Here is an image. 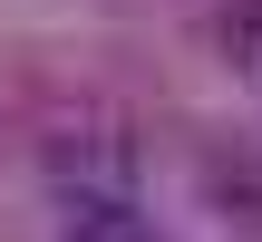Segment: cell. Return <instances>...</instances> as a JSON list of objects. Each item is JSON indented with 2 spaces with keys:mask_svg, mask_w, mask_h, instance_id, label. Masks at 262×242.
Returning <instances> with one entry per match:
<instances>
[{
  "mask_svg": "<svg viewBox=\"0 0 262 242\" xmlns=\"http://www.w3.org/2000/svg\"><path fill=\"white\" fill-rule=\"evenodd\" d=\"M68 242H156V223L126 194H78L68 204Z\"/></svg>",
  "mask_w": 262,
  "mask_h": 242,
  "instance_id": "1",
  "label": "cell"
}]
</instances>
